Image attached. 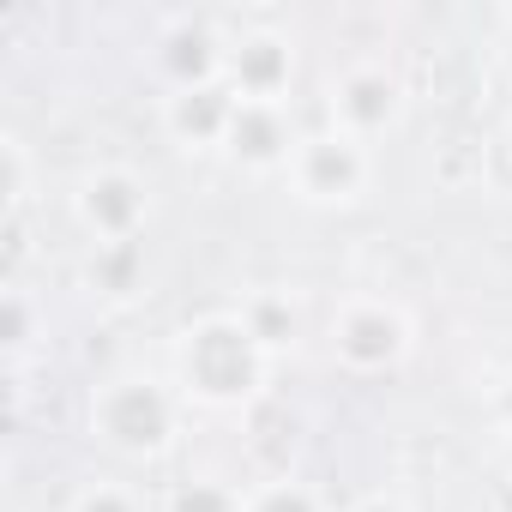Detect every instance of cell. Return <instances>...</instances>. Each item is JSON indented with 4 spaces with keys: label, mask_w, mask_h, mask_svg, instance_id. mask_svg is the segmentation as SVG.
Wrapping results in <instances>:
<instances>
[{
    "label": "cell",
    "mask_w": 512,
    "mask_h": 512,
    "mask_svg": "<svg viewBox=\"0 0 512 512\" xmlns=\"http://www.w3.org/2000/svg\"><path fill=\"white\" fill-rule=\"evenodd\" d=\"M356 512H404V506H398V500H386V494H374V500H362Z\"/></svg>",
    "instance_id": "cell-15"
},
{
    "label": "cell",
    "mask_w": 512,
    "mask_h": 512,
    "mask_svg": "<svg viewBox=\"0 0 512 512\" xmlns=\"http://www.w3.org/2000/svg\"><path fill=\"white\" fill-rule=\"evenodd\" d=\"M296 133L284 121V103H235V121H229V139L223 151L247 169H290L296 157Z\"/></svg>",
    "instance_id": "cell-9"
},
{
    "label": "cell",
    "mask_w": 512,
    "mask_h": 512,
    "mask_svg": "<svg viewBox=\"0 0 512 512\" xmlns=\"http://www.w3.org/2000/svg\"><path fill=\"white\" fill-rule=\"evenodd\" d=\"M73 512H151V506H145L139 488H127V482H91V488H79Z\"/></svg>",
    "instance_id": "cell-12"
},
{
    "label": "cell",
    "mask_w": 512,
    "mask_h": 512,
    "mask_svg": "<svg viewBox=\"0 0 512 512\" xmlns=\"http://www.w3.org/2000/svg\"><path fill=\"white\" fill-rule=\"evenodd\" d=\"M506 464H512V428H506Z\"/></svg>",
    "instance_id": "cell-17"
},
{
    "label": "cell",
    "mask_w": 512,
    "mask_h": 512,
    "mask_svg": "<svg viewBox=\"0 0 512 512\" xmlns=\"http://www.w3.org/2000/svg\"><path fill=\"white\" fill-rule=\"evenodd\" d=\"M175 422H181V398L163 380L121 374L91 398V434L127 458H157L175 440Z\"/></svg>",
    "instance_id": "cell-2"
},
{
    "label": "cell",
    "mask_w": 512,
    "mask_h": 512,
    "mask_svg": "<svg viewBox=\"0 0 512 512\" xmlns=\"http://www.w3.org/2000/svg\"><path fill=\"white\" fill-rule=\"evenodd\" d=\"M229 121H235V97L229 85H187V91H169L163 97V127L181 151H217L229 139Z\"/></svg>",
    "instance_id": "cell-8"
},
{
    "label": "cell",
    "mask_w": 512,
    "mask_h": 512,
    "mask_svg": "<svg viewBox=\"0 0 512 512\" xmlns=\"http://www.w3.org/2000/svg\"><path fill=\"white\" fill-rule=\"evenodd\" d=\"M404 115V85L386 73V67H350L338 85H332V127L350 133V139H380L386 127H398Z\"/></svg>",
    "instance_id": "cell-6"
},
{
    "label": "cell",
    "mask_w": 512,
    "mask_h": 512,
    "mask_svg": "<svg viewBox=\"0 0 512 512\" xmlns=\"http://www.w3.org/2000/svg\"><path fill=\"white\" fill-rule=\"evenodd\" d=\"M290 73H296V55L284 37L253 31L241 43H223V85L235 103H284Z\"/></svg>",
    "instance_id": "cell-7"
},
{
    "label": "cell",
    "mask_w": 512,
    "mask_h": 512,
    "mask_svg": "<svg viewBox=\"0 0 512 512\" xmlns=\"http://www.w3.org/2000/svg\"><path fill=\"white\" fill-rule=\"evenodd\" d=\"M404 350H410V320H404L392 302L356 296V302L338 308V320H332V356H338L344 368L380 374V368H392Z\"/></svg>",
    "instance_id": "cell-4"
},
{
    "label": "cell",
    "mask_w": 512,
    "mask_h": 512,
    "mask_svg": "<svg viewBox=\"0 0 512 512\" xmlns=\"http://www.w3.org/2000/svg\"><path fill=\"white\" fill-rule=\"evenodd\" d=\"M284 175H290L296 199H308V205H350L362 193V181H368V145L338 133V127L308 133Z\"/></svg>",
    "instance_id": "cell-3"
},
{
    "label": "cell",
    "mask_w": 512,
    "mask_h": 512,
    "mask_svg": "<svg viewBox=\"0 0 512 512\" xmlns=\"http://www.w3.org/2000/svg\"><path fill=\"white\" fill-rule=\"evenodd\" d=\"M241 512H320V500H314L308 488H296V482H272V488H260V494H247Z\"/></svg>",
    "instance_id": "cell-13"
},
{
    "label": "cell",
    "mask_w": 512,
    "mask_h": 512,
    "mask_svg": "<svg viewBox=\"0 0 512 512\" xmlns=\"http://www.w3.org/2000/svg\"><path fill=\"white\" fill-rule=\"evenodd\" d=\"M169 512H241V500L223 494V488H211V482H193V488H181L169 500Z\"/></svg>",
    "instance_id": "cell-14"
},
{
    "label": "cell",
    "mask_w": 512,
    "mask_h": 512,
    "mask_svg": "<svg viewBox=\"0 0 512 512\" xmlns=\"http://www.w3.org/2000/svg\"><path fill=\"white\" fill-rule=\"evenodd\" d=\"M91 278H103L109 296H133V284H139V241H127V247H97Z\"/></svg>",
    "instance_id": "cell-11"
},
{
    "label": "cell",
    "mask_w": 512,
    "mask_h": 512,
    "mask_svg": "<svg viewBox=\"0 0 512 512\" xmlns=\"http://www.w3.org/2000/svg\"><path fill=\"white\" fill-rule=\"evenodd\" d=\"M500 422H506V428H512V386H506V392H500Z\"/></svg>",
    "instance_id": "cell-16"
},
{
    "label": "cell",
    "mask_w": 512,
    "mask_h": 512,
    "mask_svg": "<svg viewBox=\"0 0 512 512\" xmlns=\"http://www.w3.org/2000/svg\"><path fill=\"white\" fill-rule=\"evenodd\" d=\"M175 368H181V398L211 404V410H235L266 386L272 350L253 338L247 314H211V320L181 332Z\"/></svg>",
    "instance_id": "cell-1"
},
{
    "label": "cell",
    "mask_w": 512,
    "mask_h": 512,
    "mask_svg": "<svg viewBox=\"0 0 512 512\" xmlns=\"http://www.w3.org/2000/svg\"><path fill=\"white\" fill-rule=\"evenodd\" d=\"M79 223L97 235V247H127V241H139V229H145V217H151V193H145V181L139 175H127V169H97V175H85V187H79Z\"/></svg>",
    "instance_id": "cell-5"
},
{
    "label": "cell",
    "mask_w": 512,
    "mask_h": 512,
    "mask_svg": "<svg viewBox=\"0 0 512 512\" xmlns=\"http://www.w3.org/2000/svg\"><path fill=\"white\" fill-rule=\"evenodd\" d=\"M241 314H247L253 338H260V344H266L272 356H278L284 344H296V308H290L284 296H260V302H247Z\"/></svg>",
    "instance_id": "cell-10"
}]
</instances>
